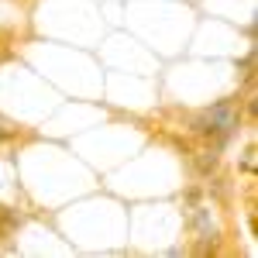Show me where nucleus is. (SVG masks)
<instances>
[{"mask_svg":"<svg viewBox=\"0 0 258 258\" xmlns=\"http://www.w3.org/2000/svg\"><path fill=\"white\" fill-rule=\"evenodd\" d=\"M238 127H241V103L220 100L214 107L200 110L197 117H193V127H189V131H197V135H214L217 141H227Z\"/></svg>","mask_w":258,"mask_h":258,"instance_id":"nucleus-1","label":"nucleus"},{"mask_svg":"<svg viewBox=\"0 0 258 258\" xmlns=\"http://www.w3.org/2000/svg\"><path fill=\"white\" fill-rule=\"evenodd\" d=\"M197 165H200V172H210V169L217 165V152H200Z\"/></svg>","mask_w":258,"mask_h":258,"instance_id":"nucleus-2","label":"nucleus"},{"mask_svg":"<svg viewBox=\"0 0 258 258\" xmlns=\"http://www.w3.org/2000/svg\"><path fill=\"white\" fill-rule=\"evenodd\" d=\"M251 66H255V52H248V55L241 59V76H244V80H251Z\"/></svg>","mask_w":258,"mask_h":258,"instance_id":"nucleus-3","label":"nucleus"},{"mask_svg":"<svg viewBox=\"0 0 258 258\" xmlns=\"http://www.w3.org/2000/svg\"><path fill=\"white\" fill-rule=\"evenodd\" d=\"M241 169H244V172H255V148H248V152H244V159H241Z\"/></svg>","mask_w":258,"mask_h":258,"instance_id":"nucleus-4","label":"nucleus"},{"mask_svg":"<svg viewBox=\"0 0 258 258\" xmlns=\"http://www.w3.org/2000/svg\"><path fill=\"white\" fill-rule=\"evenodd\" d=\"M7 138H14V127L7 120H0V141H7Z\"/></svg>","mask_w":258,"mask_h":258,"instance_id":"nucleus-5","label":"nucleus"}]
</instances>
